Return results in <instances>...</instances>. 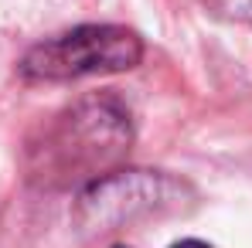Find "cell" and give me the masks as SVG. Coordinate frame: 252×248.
<instances>
[{
	"label": "cell",
	"instance_id": "cell-3",
	"mask_svg": "<svg viewBox=\"0 0 252 248\" xmlns=\"http://www.w3.org/2000/svg\"><path fill=\"white\" fill-rule=\"evenodd\" d=\"M143 61V41L120 24H82L34 44L17 72L24 82H75L85 75H116Z\"/></svg>",
	"mask_w": 252,
	"mask_h": 248
},
{
	"label": "cell",
	"instance_id": "cell-6",
	"mask_svg": "<svg viewBox=\"0 0 252 248\" xmlns=\"http://www.w3.org/2000/svg\"><path fill=\"white\" fill-rule=\"evenodd\" d=\"M113 248H126V245H113Z\"/></svg>",
	"mask_w": 252,
	"mask_h": 248
},
{
	"label": "cell",
	"instance_id": "cell-5",
	"mask_svg": "<svg viewBox=\"0 0 252 248\" xmlns=\"http://www.w3.org/2000/svg\"><path fill=\"white\" fill-rule=\"evenodd\" d=\"M170 248H211V245L201 242V238H181V242H174Z\"/></svg>",
	"mask_w": 252,
	"mask_h": 248
},
{
	"label": "cell",
	"instance_id": "cell-2",
	"mask_svg": "<svg viewBox=\"0 0 252 248\" xmlns=\"http://www.w3.org/2000/svg\"><path fill=\"white\" fill-rule=\"evenodd\" d=\"M198 201L194 187L160 170H113L79 191L75 221L92 235L116 231L123 224L184 214Z\"/></svg>",
	"mask_w": 252,
	"mask_h": 248
},
{
	"label": "cell",
	"instance_id": "cell-4",
	"mask_svg": "<svg viewBox=\"0 0 252 248\" xmlns=\"http://www.w3.org/2000/svg\"><path fill=\"white\" fill-rule=\"evenodd\" d=\"M211 14L225 17V21H239L252 28V0H208Z\"/></svg>",
	"mask_w": 252,
	"mask_h": 248
},
{
	"label": "cell",
	"instance_id": "cell-1",
	"mask_svg": "<svg viewBox=\"0 0 252 248\" xmlns=\"http://www.w3.org/2000/svg\"><path fill=\"white\" fill-rule=\"evenodd\" d=\"M133 146V119L120 95L92 92L72 102L28 146V177L44 191H82L120 170Z\"/></svg>",
	"mask_w": 252,
	"mask_h": 248
}]
</instances>
